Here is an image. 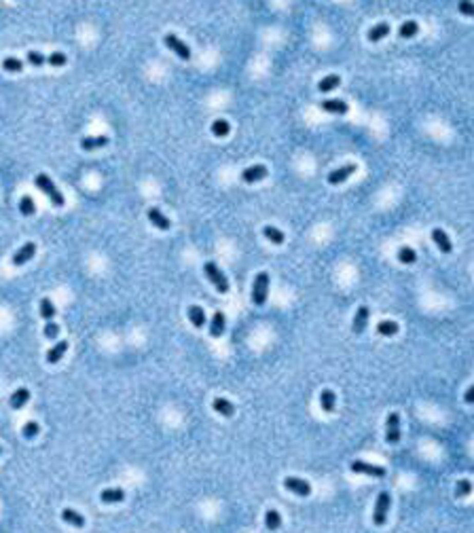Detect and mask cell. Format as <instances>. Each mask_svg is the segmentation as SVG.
<instances>
[{
  "mask_svg": "<svg viewBox=\"0 0 474 533\" xmlns=\"http://www.w3.org/2000/svg\"><path fill=\"white\" fill-rule=\"evenodd\" d=\"M34 184H36L47 197L51 199V203H53L55 207H62L64 203H66V199H64V195L60 193V188L55 186V182L51 180V178L47 176V174H39L36 178H34Z\"/></svg>",
  "mask_w": 474,
  "mask_h": 533,
  "instance_id": "1",
  "label": "cell"
},
{
  "mask_svg": "<svg viewBox=\"0 0 474 533\" xmlns=\"http://www.w3.org/2000/svg\"><path fill=\"white\" fill-rule=\"evenodd\" d=\"M203 271H205L207 279L212 281V286H214V288H216L220 294H226V292H229V281H226L224 273L218 269V264H216V262L207 260V262L203 264Z\"/></svg>",
  "mask_w": 474,
  "mask_h": 533,
  "instance_id": "2",
  "label": "cell"
},
{
  "mask_svg": "<svg viewBox=\"0 0 474 533\" xmlns=\"http://www.w3.org/2000/svg\"><path fill=\"white\" fill-rule=\"evenodd\" d=\"M267 294H269V273L267 271H260L256 277H254V286H252V300L254 305H265L267 300Z\"/></svg>",
  "mask_w": 474,
  "mask_h": 533,
  "instance_id": "3",
  "label": "cell"
},
{
  "mask_svg": "<svg viewBox=\"0 0 474 533\" xmlns=\"http://www.w3.org/2000/svg\"><path fill=\"white\" fill-rule=\"evenodd\" d=\"M390 506H392V495H390V491H381L379 497H377L375 512H373V523H375L377 527L385 525V521H388Z\"/></svg>",
  "mask_w": 474,
  "mask_h": 533,
  "instance_id": "4",
  "label": "cell"
},
{
  "mask_svg": "<svg viewBox=\"0 0 474 533\" xmlns=\"http://www.w3.org/2000/svg\"><path fill=\"white\" fill-rule=\"evenodd\" d=\"M385 442L388 444L400 442V415L398 413L388 415V421H385Z\"/></svg>",
  "mask_w": 474,
  "mask_h": 533,
  "instance_id": "5",
  "label": "cell"
},
{
  "mask_svg": "<svg viewBox=\"0 0 474 533\" xmlns=\"http://www.w3.org/2000/svg\"><path fill=\"white\" fill-rule=\"evenodd\" d=\"M284 487L290 493L298 495V497H309L311 495V485L307 481H303V478H296V476H286L284 478Z\"/></svg>",
  "mask_w": 474,
  "mask_h": 533,
  "instance_id": "6",
  "label": "cell"
},
{
  "mask_svg": "<svg viewBox=\"0 0 474 533\" xmlns=\"http://www.w3.org/2000/svg\"><path fill=\"white\" fill-rule=\"evenodd\" d=\"M165 45H167L174 53H176L180 60H184V62L191 60V49H188V45H184V41H180L176 34H165Z\"/></svg>",
  "mask_w": 474,
  "mask_h": 533,
  "instance_id": "7",
  "label": "cell"
},
{
  "mask_svg": "<svg viewBox=\"0 0 474 533\" xmlns=\"http://www.w3.org/2000/svg\"><path fill=\"white\" fill-rule=\"evenodd\" d=\"M352 472L356 474H366V476H375V478H383L388 474V470L381 468V466H373V464H366V461H352Z\"/></svg>",
  "mask_w": 474,
  "mask_h": 533,
  "instance_id": "8",
  "label": "cell"
},
{
  "mask_svg": "<svg viewBox=\"0 0 474 533\" xmlns=\"http://www.w3.org/2000/svg\"><path fill=\"white\" fill-rule=\"evenodd\" d=\"M356 169H358L356 163H347V165H343V167H339V169H335V172H330V174H328V182H330V184H341V182H345L352 174H356Z\"/></svg>",
  "mask_w": 474,
  "mask_h": 533,
  "instance_id": "9",
  "label": "cell"
},
{
  "mask_svg": "<svg viewBox=\"0 0 474 533\" xmlns=\"http://www.w3.org/2000/svg\"><path fill=\"white\" fill-rule=\"evenodd\" d=\"M267 167L265 165H250V167H245L243 172H241V180L243 182H248V184H252V182H258V180H262V178H267Z\"/></svg>",
  "mask_w": 474,
  "mask_h": 533,
  "instance_id": "10",
  "label": "cell"
},
{
  "mask_svg": "<svg viewBox=\"0 0 474 533\" xmlns=\"http://www.w3.org/2000/svg\"><path fill=\"white\" fill-rule=\"evenodd\" d=\"M123 500H125V491L121 487H108L100 491V502L104 504H121Z\"/></svg>",
  "mask_w": 474,
  "mask_h": 533,
  "instance_id": "11",
  "label": "cell"
},
{
  "mask_svg": "<svg viewBox=\"0 0 474 533\" xmlns=\"http://www.w3.org/2000/svg\"><path fill=\"white\" fill-rule=\"evenodd\" d=\"M34 254H36V245H34L32 241H28L26 245H22L20 250L13 254V264H15V266H22V264H26Z\"/></svg>",
  "mask_w": 474,
  "mask_h": 533,
  "instance_id": "12",
  "label": "cell"
},
{
  "mask_svg": "<svg viewBox=\"0 0 474 533\" xmlns=\"http://www.w3.org/2000/svg\"><path fill=\"white\" fill-rule=\"evenodd\" d=\"M432 241L441 248V252H445V254H449L451 250H453V243H451V239H449V235L445 233L443 229H432Z\"/></svg>",
  "mask_w": 474,
  "mask_h": 533,
  "instance_id": "13",
  "label": "cell"
},
{
  "mask_svg": "<svg viewBox=\"0 0 474 533\" xmlns=\"http://www.w3.org/2000/svg\"><path fill=\"white\" fill-rule=\"evenodd\" d=\"M366 324H368V307L362 305V307H358V311L354 315V324H352L354 334H362L366 330Z\"/></svg>",
  "mask_w": 474,
  "mask_h": 533,
  "instance_id": "14",
  "label": "cell"
},
{
  "mask_svg": "<svg viewBox=\"0 0 474 533\" xmlns=\"http://www.w3.org/2000/svg\"><path fill=\"white\" fill-rule=\"evenodd\" d=\"M106 144H108V136H85L81 140L83 150H96V148H102Z\"/></svg>",
  "mask_w": 474,
  "mask_h": 533,
  "instance_id": "15",
  "label": "cell"
},
{
  "mask_svg": "<svg viewBox=\"0 0 474 533\" xmlns=\"http://www.w3.org/2000/svg\"><path fill=\"white\" fill-rule=\"evenodd\" d=\"M146 216H148V220H150V222H153L157 229H159V231H167V229L172 226L169 218H167V216H163V214H161V212L157 210V207H150V210L146 212Z\"/></svg>",
  "mask_w": 474,
  "mask_h": 533,
  "instance_id": "16",
  "label": "cell"
},
{
  "mask_svg": "<svg viewBox=\"0 0 474 533\" xmlns=\"http://www.w3.org/2000/svg\"><path fill=\"white\" fill-rule=\"evenodd\" d=\"M224 326H226L224 313H222V311H216V313L212 315V322H210V334H212L214 339H218V336H222V332H224Z\"/></svg>",
  "mask_w": 474,
  "mask_h": 533,
  "instance_id": "17",
  "label": "cell"
},
{
  "mask_svg": "<svg viewBox=\"0 0 474 533\" xmlns=\"http://www.w3.org/2000/svg\"><path fill=\"white\" fill-rule=\"evenodd\" d=\"M320 406H322L324 413H335V408H337V396H335V392H332V389H322V394H320Z\"/></svg>",
  "mask_w": 474,
  "mask_h": 533,
  "instance_id": "18",
  "label": "cell"
},
{
  "mask_svg": "<svg viewBox=\"0 0 474 533\" xmlns=\"http://www.w3.org/2000/svg\"><path fill=\"white\" fill-rule=\"evenodd\" d=\"M212 408H214L218 415H222V417H233V415H235L233 402H229L226 398H216V400L212 402Z\"/></svg>",
  "mask_w": 474,
  "mask_h": 533,
  "instance_id": "19",
  "label": "cell"
},
{
  "mask_svg": "<svg viewBox=\"0 0 474 533\" xmlns=\"http://www.w3.org/2000/svg\"><path fill=\"white\" fill-rule=\"evenodd\" d=\"M62 519H64L68 525L77 527V529H83V527H85V519H83V514H79V512H77V510H72V508H64V510H62Z\"/></svg>",
  "mask_w": 474,
  "mask_h": 533,
  "instance_id": "20",
  "label": "cell"
},
{
  "mask_svg": "<svg viewBox=\"0 0 474 533\" xmlns=\"http://www.w3.org/2000/svg\"><path fill=\"white\" fill-rule=\"evenodd\" d=\"M388 34H390V24L381 22V24H377V26H373L371 30H368L366 39L371 41V43H377V41H383L385 36H388Z\"/></svg>",
  "mask_w": 474,
  "mask_h": 533,
  "instance_id": "21",
  "label": "cell"
},
{
  "mask_svg": "<svg viewBox=\"0 0 474 533\" xmlns=\"http://www.w3.org/2000/svg\"><path fill=\"white\" fill-rule=\"evenodd\" d=\"M66 349H68V341H60V343H55L53 347H51V349L47 351V362H49V364H58V362L64 358Z\"/></svg>",
  "mask_w": 474,
  "mask_h": 533,
  "instance_id": "22",
  "label": "cell"
},
{
  "mask_svg": "<svg viewBox=\"0 0 474 533\" xmlns=\"http://www.w3.org/2000/svg\"><path fill=\"white\" fill-rule=\"evenodd\" d=\"M28 400H30V392H28L26 387L15 389L13 396H11V408H15V411H20V408H24V406L28 404Z\"/></svg>",
  "mask_w": 474,
  "mask_h": 533,
  "instance_id": "23",
  "label": "cell"
},
{
  "mask_svg": "<svg viewBox=\"0 0 474 533\" xmlns=\"http://www.w3.org/2000/svg\"><path fill=\"white\" fill-rule=\"evenodd\" d=\"M322 108L326 112H332V115H345L349 108H347V102L343 100H324L322 102Z\"/></svg>",
  "mask_w": 474,
  "mask_h": 533,
  "instance_id": "24",
  "label": "cell"
},
{
  "mask_svg": "<svg viewBox=\"0 0 474 533\" xmlns=\"http://www.w3.org/2000/svg\"><path fill=\"white\" fill-rule=\"evenodd\" d=\"M188 319H191V324L195 328H203L205 326V313H203V309L199 305H191L188 307Z\"/></svg>",
  "mask_w": 474,
  "mask_h": 533,
  "instance_id": "25",
  "label": "cell"
},
{
  "mask_svg": "<svg viewBox=\"0 0 474 533\" xmlns=\"http://www.w3.org/2000/svg\"><path fill=\"white\" fill-rule=\"evenodd\" d=\"M339 85H341V77L339 74H328V77H324L318 83V89L322 93H328V91H332V89H337Z\"/></svg>",
  "mask_w": 474,
  "mask_h": 533,
  "instance_id": "26",
  "label": "cell"
},
{
  "mask_svg": "<svg viewBox=\"0 0 474 533\" xmlns=\"http://www.w3.org/2000/svg\"><path fill=\"white\" fill-rule=\"evenodd\" d=\"M262 235H265L271 243H275V245H282L284 243V239H286V235L282 233L279 229H275V226H271V224H267L265 229H262Z\"/></svg>",
  "mask_w": 474,
  "mask_h": 533,
  "instance_id": "27",
  "label": "cell"
},
{
  "mask_svg": "<svg viewBox=\"0 0 474 533\" xmlns=\"http://www.w3.org/2000/svg\"><path fill=\"white\" fill-rule=\"evenodd\" d=\"M265 525H267L269 531H277L279 527H282V517H279L277 510L269 508V510L265 512Z\"/></svg>",
  "mask_w": 474,
  "mask_h": 533,
  "instance_id": "28",
  "label": "cell"
},
{
  "mask_svg": "<svg viewBox=\"0 0 474 533\" xmlns=\"http://www.w3.org/2000/svg\"><path fill=\"white\" fill-rule=\"evenodd\" d=\"M377 332L381 336H394V334H398V324L392 322V319H381L377 324Z\"/></svg>",
  "mask_w": 474,
  "mask_h": 533,
  "instance_id": "29",
  "label": "cell"
},
{
  "mask_svg": "<svg viewBox=\"0 0 474 533\" xmlns=\"http://www.w3.org/2000/svg\"><path fill=\"white\" fill-rule=\"evenodd\" d=\"M41 317L47 319V322H53V317H55V305L51 303V298H43V300H41Z\"/></svg>",
  "mask_w": 474,
  "mask_h": 533,
  "instance_id": "30",
  "label": "cell"
},
{
  "mask_svg": "<svg viewBox=\"0 0 474 533\" xmlns=\"http://www.w3.org/2000/svg\"><path fill=\"white\" fill-rule=\"evenodd\" d=\"M398 260L402 262V264H413L415 260H417V252L413 250V248H409V245H405V248H400L398 250Z\"/></svg>",
  "mask_w": 474,
  "mask_h": 533,
  "instance_id": "31",
  "label": "cell"
},
{
  "mask_svg": "<svg viewBox=\"0 0 474 533\" xmlns=\"http://www.w3.org/2000/svg\"><path fill=\"white\" fill-rule=\"evenodd\" d=\"M417 32H419L417 22H405L400 26V30H398L400 39H413V36H417Z\"/></svg>",
  "mask_w": 474,
  "mask_h": 533,
  "instance_id": "32",
  "label": "cell"
},
{
  "mask_svg": "<svg viewBox=\"0 0 474 533\" xmlns=\"http://www.w3.org/2000/svg\"><path fill=\"white\" fill-rule=\"evenodd\" d=\"M229 121H224V119H216L214 123H212V134L216 136V138H224V136H229Z\"/></svg>",
  "mask_w": 474,
  "mask_h": 533,
  "instance_id": "33",
  "label": "cell"
},
{
  "mask_svg": "<svg viewBox=\"0 0 474 533\" xmlns=\"http://www.w3.org/2000/svg\"><path fill=\"white\" fill-rule=\"evenodd\" d=\"M20 212L24 216H34V212H36V205H34V199L30 195H24L22 201H20Z\"/></svg>",
  "mask_w": 474,
  "mask_h": 533,
  "instance_id": "34",
  "label": "cell"
},
{
  "mask_svg": "<svg viewBox=\"0 0 474 533\" xmlns=\"http://www.w3.org/2000/svg\"><path fill=\"white\" fill-rule=\"evenodd\" d=\"M472 489H474V485L470 481H466V478H462V481H458V485H455V497H468L472 493Z\"/></svg>",
  "mask_w": 474,
  "mask_h": 533,
  "instance_id": "35",
  "label": "cell"
},
{
  "mask_svg": "<svg viewBox=\"0 0 474 533\" xmlns=\"http://www.w3.org/2000/svg\"><path fill=\"white\" fill-rule=\"evenodd\" d=\"M3 68L7 70V72H22V70H24V62L17 60V58H7V60L3 62Z\"/></svg>",
  "mask_w": 474,
  "mask_h": 533,
  "instance_id": "36",
  "label": "cell"
},
{
  "mask_svg": "<svg viewBox=\"0 0 474 533\" xmlns=\"http://www.w3.org/2000/svg\"><path fill=\"white\" fill-rule=\"evenodd\" d=\"M39 430H41V425H39L36 421H28V423H24L22 434H24L26 438H34V436L39 434Z\"/></svg>",
  "mask_w": 474,
  "mask_h": 533,
  "instance_id": "37",
  "label": "cell"
},
{
  "mask_svg": "<svg viewBox=\"0 0 474 533\" xmlns=\"http://www.w3.org/2000/svg\"><path fill=\"white\" fill-rule=\"evenodd\" d=\"M43 332H45V336H47V339H58V334H60V326H58L55 322H47V326L43 328Z\"/></svg>",
  "mask_w": 474,
  "mask_h": 533,
  "instance_id": "38",
  "label": "cell"
},
{
  "mask_svg": "<svg viewBox=\"0 0 474 533\" xmlns=\"http://www.w3.org/2000/svg\"><path fill=\"white\" fill-rule=\"evenodd\" d=\"M28 62H30L32 66H43V64L47 62V58L43 55V53H39V51H30V53H28Z\"/></svg>",
  "mask_w": 474,
  "mask_h": 533,
  "instance_id": "39",
  "label": "cell"
},
{
  "mask_svg": "<svg viewBox=\"0 0 474 533\" xmlns=\"http://www.w3.org/2000/svg\"><path fill=\"white\" fill-rule=\"evenodd\" d=\"M47 62L51 66H64L66 64V55H64V53H60V51H55V53H51V55L47 58Z\"/></svg>",
  "mask_w": 474,
  "mask_h": 533,
  "instance_id": "40",
  "label": "cell"
},
{
  "mask_svg": "<svg viewBox=\"0 0 474 533\" xmlns=\"http://www.w3.org/2000/svg\"><path fill=\"white\" fill-rule=\"evenodd\" d=\"M458 9L464 15H474V3H468V0H462V3L458 5Z\"/></svg>",
  "mask_w": 474,
  "mask_h": 533,
  "instance_id": "41",
  "label": "cell"
},
{
  "mask_svg": "<svg viewBox=\"0 0 474 533\" xmlns=\"http://www.w3.org/2000/svg\"><path fill=\"white\" fill-rule=\"evenodd\" d=\"M464 400L468 402V404H474V383L466 389V394H464Z\"/></svg>",
  "mask_w": 474,
  "mask_h": 533,
  "instance_id": "42",
  "label": "cell"
},
{
  "mask_svg": "<svg viewBox=\"0 0 474 533\" xmlns=\"http://www.w3.org/2000/svg\"><path fill=\"white\" fill-rule=\"evenodd\" d=\"M0 453H3V447H0Z\"/></svg>",
  "mask_w": 474,
  "mask_h": 533,
  "instance_id": "43",
  "label": "cell"
}]
</instances>
